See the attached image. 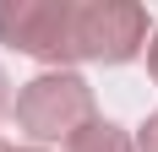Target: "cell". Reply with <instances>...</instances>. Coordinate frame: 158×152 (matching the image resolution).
Returning <instances> with one entry per match:
<instances>
[{
	"label": "cell",
	"instance_id": "3",
	"mask_svg": "<svg viewBox=\"0 0 158 152\" xmlns=\"http://www.w3.org/2000/svg\"><path fill=\"white\" fill-rule=\"evenodd\" d=\"M0 38L44 65H71V0H0Z\"/></svg>",
	"mask_w": 158,
	"mask_h": 152
},
{
	"label": "cell",
	"instance_id": "4",
	"mask_svg": "<svg viewBox=\"0 0 158 152\" xmlns=\"http://www.w3.org/2000/svg\"><path fill=\"white\" fill-rule=\"evenodd\" d=\"M65 152H136V147H131V136L114 120H87L77 136L65 141Z\"/></svg>",
	"mask_w": 158,
	"mask_h": 152
},
{
	"label": "cell",
	"instance_id": "6",
	"mask_svg": "<svg viewBox=\"0 0 158 152\" xmlns=\"http://www.w3.org/2000/svg\"><path fill=\"white\" fill-rule=\"evenodd\" d=\"M147 71H153V82H158V33H153V44H147Z\"/></svg>",
	"mask_w": 158,
	"mask_h": 152
},
{
	"label": "cell",
	"instance_id": "5",
	"mask_svg": "<svg viewBox=\"0 0 158 152\" xmlns=\"http://www.w3.org/2000/svg\"><path fill=\"white\" fill-rule=\"evenodd\" d=\"M136 152H158V114H147L142 136H136Z\"/></svg>",
	"mask_w": 158,
	"mask_h": 152
},
{
	"label": "cell",
	"instance_id": "2",
	"mask_svg": "<svg viewBox=\"0 0 158 152\" xmlns=\"http://www.w3.org/2000/svg\"><path fill=\"white\" fill-rule=\"evenodd\" d=\"M87 120H98L93 114V87L77 71H44L16 92V125L33 141H60V136L71 141Z\"/></svg>",
	"mask_w": 158,
	"mask_h": 152
},
{
	"label": "cell",
	"instance_id": "1",
	"mask_svg": "<svg viewBox=\"0 0 158 152\" xmlns=\"http://www.w3.org/2000/svg\"><path fill=\"white\" fill-rule=\"evenodd\" d=\"M147 44V11L136 0H71V60L126 65Z\"/></svg>",
	"mask_w": 158,
	"mask_h": 152
},
{
	"label": "cell",
	"instance_id": "8",
	"mask_svg": "<svg viewBox=\"0 0 158 152\" xmlns=\"http://www.w3.org/2000/svg\"><path fill=\"white\" fill-rule=\"evenodd\" d=\"M0 152H11V147H6V141H0Z\"/></svg>",
	"mask_w": 158,
	"mask_h": 152
},
{
	"label": "cell",
	"instance_id": "7",
	"mask_svg": "<svg viewBox=\"0 0 158 152\" xmlns=\"http://www.w3.org/2000/svg\"><path fill=\"white\" fill-rule=\"evenodd\" d=\"M0 109H6V76H0Z\"/></svg>",
	"mask_w": 158,
	"mask_h": 152
}]
</instances>
